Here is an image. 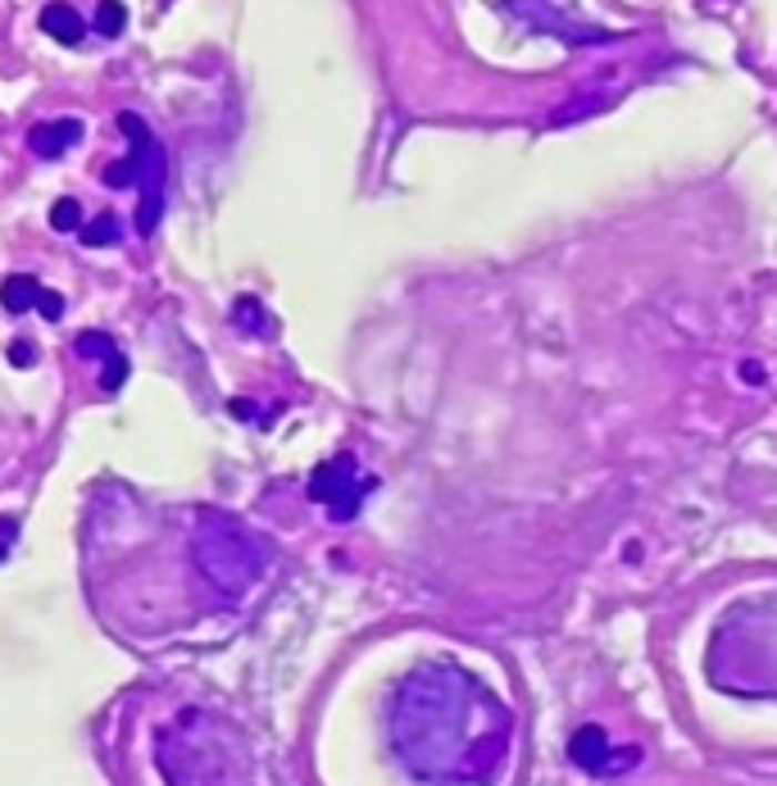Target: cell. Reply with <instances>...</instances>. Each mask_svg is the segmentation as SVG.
Listing matches in <instances>:
<instances>
[{
  "label": "cell",
  "instance_id": "obj_1",
  "mask_svg": "<svg viewBox=\"0 0 777 786\" xmlns=\"http://www.w3.org/2000/svg\"><path fill=\"white\" fill-rule=\"evenodd\" d=\"M509 709L468 668L418 664L392 701V746L401 764L436 786H482L505 768Z\"/></svg>",
  "mask_w": 777,
  "mask_h": 786
},
{
  "label": "cell",
  "instance_id": "obj_2",
  "mask_svg": "<svg viewBox=\"0 0 777 786\" xmlns=\"http://www.w3.org/2000/svg\"><path fill=\"white\" fill-rule=\"evenodd\" d=\"M709 677L737 696H777V592L737 605L718 623Z\"/></svg>",
  "mask_w": 777,
  "mask_h": 786
},
{
  "label": "cell",
  "instance_id": "obj_3",
  "mask_svg": "<svg viewBox=\"0 0 777 786\" xmlns=\"http://www.w3.org/2000/svg\"><path fill=\"white\" fill-rule=\"evenodd\" d=\"M191 560L196 568L219 586L223 596H241L251 592V582L264 573L269 555L260 546V536H251L241 523H232L228 514H210L191 542Z\"/></svg>",
  "mask_w": 777,
  "mask_h": 786
},
{
  "label": "cell",
  "instance_id": "obj_4",
  "mask_svg": "<svg viewBox=\"0 0 777 786\" xmlns=\"http://www.w3.org/2000/svg\"><path fill=\"white\" fill-rule=\"evenodd\" d=\"M369 486H373V482H369V477H360L355 460H351V455H342V460L323 464V468L310 477V496H314V501H323V505H327V514H332L336 523H346V518H355V514H360V501H364V491H369Z\"/></svg>",
  "mask_w": 777,
  "mask_h": 786
},
{
  "label": "cell",
  "instance_id": "obj_5",
  "mask_svg": "<svg viewBox=\"0 0 777 786\" xmlns=\"http://www.w3.org/2000/svg\"><path fill=\"white\" fill-rule=\"evenodd\" d=\"M164 178H169V160H164V145L155 141L151 151H145V164H141V201H137V232L151 236L160 228V214H164Z\"/></svg>",
  "mask_w": 777,
  "mask_h": 786
},
{
  "label": "cell",
  "instance_id": "obj_6",
  "mask_svg": "<svg viewBox=\"0 0 777 786\" xmlns=\"http://www.w3.org/2000/svg\"><path fill=\"white\" fill-rule=\"evenodd\" d=\"M568 755L577 759V768L601 773V777L623 773V768H633V764H637V750H614V746H609V736H605L601 727H582V732L573 736Z\"/></svg>",
  "mask_w": 777,
  "mask_h": 786
},
{
  "label": "cell",
  "instance_id": "obj_7",
  "mask_svg": "<svg viewBox=\"0 0 777 786\" xmlns=\"http://www.w3.org/2000/svg\"><path fill=\"white\" fill-rule=\"evenodd\" d=\"M119 128H123V137L132 141V151H128V160H119V164H110V169H105V182H110V187H132V182L141 178L145 151H151V145H155V137H151V128L141 123V114H132V110H123V114H119Z\"/></svg>",
  "mask_w": 777,
  "mask_h": 786
},
{
  "label": "cell",
  "instance_id": "obj_8",
  "mask_svg": "<svg viewBox=\"0 0 777 786\" xmlns=\"http://www.w3.org/2000/svg\"><path fill=\"white\" fill-rule=\"evenodd\" d=\"M82 119H51V123H37L32 132H28V145H32V155L37 160H60L69 145H78L82 141Z\"/></svg>",
  "mask_w": 777,
  "mask_h": 786
},
{
  "label": "cell",
  "instance_id": "obj_9",
  "mask_svg": "<svg viewBox=\"0 0 777 786\" xmlns=\"http://www.w3.org/2000/svg\"><path fill=\"white\" fill-rule=\"evenodd\" d=\"M41 32L56 37L60 46H78L87 37V23H82V14L69 6V0H51V6L41 10Z\"/></svg>",
  "mask_w": 777,
  "mask_h": 786
},
{
  "label": "cell",
  "instance_id": "obj_10",
  "mask_svg": "<svg viewBox=\"0 0 777 786\" xmlns=\"http://www.w3.org/2000/svg\"><path fill=\"white\" fill-rule=\"evenodd\" d=\"M37 296H41V282L32 273H10L6 282H0V305H6V314L37 310Z\"/></svg>",
  "mask_w": 777,
  "mask_h": 786
},
{
  "label": "cell",
  "instance_id": "obj_11",
  "mask_svg": "<svg viewBox=\"0 0 777 786\" xmlns=\"http://www.w3.org/2000/svg\"><path fill=\"white\" fill-rule=\"evenodd\" d=\"M82 245H91V251H101V245H119V236H123V228H119V219L114 214H95L91 223H82Z\"/></svg>",
  "mask_w": 777,
  "mask_h": 786
},
{
  "label": "cell",
  "instance_id": "obj_12",
  "mask_svg": "<svg viewBox=\"0 0 777 786\" xmlns=\"http://www.w3.org/2000/svg\"><path fill=\"white\" fill-rule=\"evenodd\" d=\"M123 28H128V6H123V0H101V6H95V32H101V37H123Z\"/></svg>",
  "mask_w": 777,
  "mask_h": 786
},
{
  "label": "cell",
  "instance_id": "obj_13",
  "mask_svg": "<svg viewBox=\"0 0 777 786\" xmlns=\"http://www.w3.org/2000/svg\"><path fill=\"white\" fill-rule=\"evenodd\" d=\"M51 228L56 232H82V205L73 201V195H60V201L51 205Z\"/></svg>",
  "mask_w": 777,
  "mask_h": 786
},
{
  "label": "cell",
  "instance_id": "obj_14",
  "mask_svg": "<svg viewBox=\"0 0 777 786\" xmlns=\"http://www.w3.org/2000/svg\"><path fill=\"white\" fill-rule=\"evenodd\" d=\"M73 351H78L82 360H105V355H114V336H105V332H82V336L73 341Z\"/></svg>",
  "mask_w": 777,
  "mask_h": 786
},
{
  "label": "cell",
  "instance_id": "obj_15",
  "mask_svg": "<svg viewBox=\"0 0 777 786\" xmlns=\"http://www.w3.org/2000/svg\"><path fill=\"white\" fill-rule=\"evenodd\" d=\"M123 382H128V360L114 351V355H110V369L101 373V391H105V396H114V391H119Z\"/></svg>",
  "mask_w": 777,
  "mask_h": 786
},
{
  "label": "cell",
  "instance_id": "obj_16",
  "mask_svg": "<svg viewBox=\"0 0 777 786\" xmlns=\"http://www.w3.org/2000/svg\"><path fill=\"white\" fill-rule=\"evenodd\" d=\"M37 310H41V319L60 323V314H64V296H60V291H51V286H41V296H37Z\"/></svg>",
  "mask_w": 777,
  "mask_h": 786
},
{
  "label": "cell",
  "instance_id": "obj_17",
  "mask_svg": "<svg viewBox=\"0 0 777 786\" xmlns=\"http://www.w3.org/2000/svg\"><path fill=\"white\" fill-rule=\"evenodd\" d=\"M10 364L14 369H32L37 364V346H32V341H14V346H10Z\"/></svg>",
  "mask_w": 777,
  "mask_h": 786
},
{
  "label": "cell",
  "instance_id": "obj_18",
  "mask_svg": "<svg viewBox=\"0 0 777 786\" xmlns=\"http://www.w3.org/2000/svg\"><path fill=\"white\" fill-rule=\"evenodd\" d=\"M10 536H14V523L6 518V523H0V560H6V555H10Z\"/></svg>",
  "mask_w": 777,
  "mask_h": 786
}]
</instances>
